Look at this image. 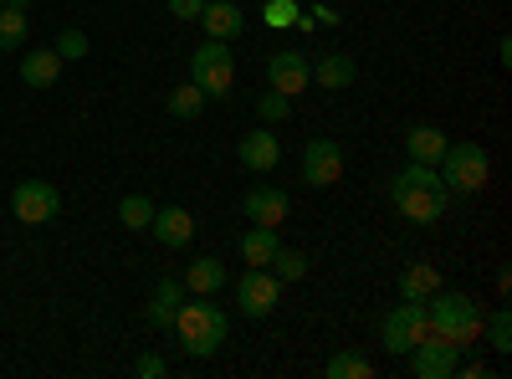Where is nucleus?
<instances>
[{
	"label": "nucleus",
	"mask_w": 512,
	"mask_h": 379,
	"mask_svg": "<svg viewBox=\"0 0 512 379\" xmlns=\"http://www.w3.org/2000/svg\"><path fill=\"white\" fill-rule=\"evenodd\" d=\"M425 318H431V333L456 349H472L482 339V308L466 298V292H446L436 287L431 298H425Z\"/></svg>",
	"instance_id": "nucleus-1"
},
{
	"label": "nucleus",
	"mask_w": 512,
	"mask_h": 379,
	"mask_svg": "<svg viewBox=\"0 0 512 379\" xmlns=\"http://www.w3.org/2000/svg\"><path fill=\"white\" fill-rule=\"evenodd\" d=\"M175 333H180V344H185L190 359H210V354H221L226 333H231V318H226V308H216V303L185 298L180 313H175Z\"/></svg>",
	"instance_id": "nucleus-2"
},
{
	"label": "nucleus",
	"mask_w": 512,
	"mask_h": 379,
	"mask_svg": "<svg viewBox=\"0 0 512 379\" xmlns=\"http://www.w3.org/2000/svg\"><path fill=\"white\" fill-rule=\"evenodd\" d=\"M436 170H441V185H446V190H456V195H477V190L487 185V175H492V159H487L482 144L456 139V144H446V154H441Z\"/></svg>",
	"instance_id": "nucleus-3"
},
{
	"label": "nucleus",
	"mask_w": 512,
	"mask_h": 379,
	"mask_svg": "<svg viewBox=\"0 0 512 379\" xmlns=\"http://www.w3.org/2000/svg\"><path fill=\"white\" fill-rule=\"evenodd\" d=\"M190 82L205 93V98H226L236 88V57L226 41H205V47H195L190 57Z\"/></svg>",
	"instance_id": "nucleus-4"
},
{
	"label": "nucleus",
	"mask_w": 512,
	"mask_h": 379,
	"mask_svg": "<svg viewBox=\"0 0 512 379\" xmlns=\"http://www.w3.org/2000/svg\"><path fill=\"white\" fill-rule=\"evenodd\" d=\"M379 339H384V349H390L395 359H400V354H410L420 339H431V318H425V303H415V298H400V303H395V313L384 318Z\"/></svg>",
	"instance_id": "nucleus-5"
},
{
	"label": "nucleus",
	"mask_w": 512,
	"mask_h": 379,
	"mask_svg": "<svg viewBox=\"0 0 512 379\" xmlns=\"http://www.w3.org/2000/svg\"><path fill=\"white\" fill-rule=\"evenodd\" d=\"M390 200L400 205V216L415 221V226H431L446 216V205H451V190L441 185H410V180H395L390 185Z\"/></svg>",
	"instance_id": "nucleus-6"
},
{
	"label": "nucleus",
	"mask_w": 512,
	"mask_h": 379,
	"mask_svg": "<svg viewBox=\"0 0 512 379\" xmlns=\"http://www.w3.org/2000/svg\"><path fill=\"white\" fill-rule=\"evenodd\" d=\"M57 210H62V190L47 180H21L11 190V216L21 226H47V221H57Z\"/></svg>",
	"instance_id": "nucleus-7"
},
{
	"label": "nucleus",
	"mask_w": 512,
	"mask_h": 379,
	"mask_svg": "<svg viewBox=\"0 0 512 379\" xmlns=\"http://www.w3.org/2000/svg\"><path fill=\"white\" fill-rule=\"evenodd\" d=\"M277 298H282V282L272 277V267H251V272L236 282V308H241L246 318H267V313L277 308Z\"/></svg>",
	"instance_id": "nucleus-8"
},
{
	"label": "nucleus",
	"mask_w": 512,
	"mask_h": 379,
	"mask_svg": "<svg viewBox=\"0 0 512 379\" xmlns=\"http://www.w3.org/2000/svg\"><path fill=\"white\" fill-rule=\"evenodd\" d=\"M405 359H410V374H415V379H451L456 364H461V349L431 333V339H420Z\"/></svg>",
	"instance_id": "nucleus-9"
},
{
	"label": "nucleus",
	"mask_w": 512,
	"mask_h": 379,
	"mask_svg": "<svg viewBox=\"0 0 512 379\" xmlns=\"http://www.w3.org/2000/svg\"><path fill=\"white\" fill-rule=\"evenodd\" d=\"M267 82L282 93V98H297L303 88H313V62H308V52H272L267 57Z\"/></svg>",
	"instance_id": "nucleus-10"
},
{
	"label": "nucleus",
	"mask_w": 512,
	"mask_h": 379,
	"mask_svg": "<svg viewBox=\"0 0 512 379\" xmlns=\"http://www.w3.org/2000/svg\"><path fill=\"white\" fill-rule=\"evenodd\" d=\"M303 180L313 190L338 185V180H344V149H338L333 139H308V149H303Z\"/></svg>",
	"instance_id": "nucleus-11"
},
{
	"label": "nucleus",
	"mask_w": 512,
	"mask_h": 379,
	"mask_svg": "<svg viewBox=\"0 0 512 379\" xmlns=\"http://www.w3.org/2000/svg\"><path fill=\"white\" fill-rule=\"evenodd\" d=\"M236 159H241V170H251V175H272L277 164H282V139L267 129H251L241 144H236Z\"/></svg>",
	"instance_id": "nucleus-12"
},
{
	"label": "nucleus",
	"mask_w": 512,
	"mask_h": 379,
	"mask_svg": "<svg viewBox=\"0 0 512 379\" xmlns=\"http://www.w3.org/2000/svg\"><path fill=\"white\" fill-rule=\"evenodd\" d=\"M287 210H292V200H287L277 185H251L246 200H241V216H246L251 226H272V231L287 221Z\"/></svg>",
	"instance_id": "nucleus-13"
},
{
	"label": "nucleus",
	"mask_w": 512,
	"mask_h": 379,
	"mask_svg": "<svg viewBox=\"0 0 512 379\" xmlns=\"http://www.w3.org/2000/svg\"><path fill=\"white\" fill-rule=\"evenodd\" d=\"M149 231H154V241H164L169 251H180V246L195 241V216H190L185 205H159L154 221H149Z\"/></svg>",
	"instance_id": "nucleus-14"
},
{
	"label": "nucleus",
	"mask_w": 512,
	"mask_h": 379,
	"mask_svg": "<svg viewBox=\"0 0 512 379\" xmlns=\"http://www.w3.org/2000/svg\"><path fill=\"white\" fill-rule=\"evenodd\" d=\"M185 298H190L185 282L159 277V282H154V298H149V323H154V328H175V313H180Z\"/></svg>",
	"instance_id": "nucleus-15"
},
{
	"label": "nucleus",
	"mask_w": 512,
	"mask_h": 379,
	"mask_svg": "<svg viewBox=\"0 0 512 379\" xmlns=\"http://www.w3.org/2000/svg\"><path fill=\"white\" fill-rule=\"evenodd\" d=\"M57 77H62L57 47H36V52L21 57V82H26V88H57Z\"/></svg>",
	"instance_id": "nucleus-16"
},
{
	"label": "nucleus",
	"mask_w": 512,
	"mask_h": 379,
	"mask_svg": "<svg viewBox=\"0 0 512 379\" xmlns=\"http://www.w3.org/2000/svg\"><path fill=\"white\" fill-rule=\"evenodd\" d=\"M31 0H6L0 6V52H26V31H31Z\"/></svg>",
	"instance_id": "nucleus-17"
},
{
	"label": "nucleus",
	"mask_w": 512,
	"mask_h": 379,
	"mask_svg": "<svg viewBox=\"0 0 512 379\" xmlns=\"http://www.w3.org/2000/svg\"><path fill=\"white\" fill-rule=\"evenodd\" d=\"M200 26H205V36L210 41H231V36H241V26H246V16L231 6V0H205V11H200Z\"/></svg>",
	"instance_id": "nucleus-18"
},
{
	"label": "nucleus",
	"mask_w": 512,
	"mask_h": 379,
	"mask_svg": "<svg viewBox=\"0 0 512 379\" xmlns=\"http://www.w3.org/2000/svg\"><path fill=\"white\" fill-rule=\"evenodd\" d=\"M221 287H226V267L216 257H195L185 267V292H190V298H216Z\"/></svg>",
	"instance_id": "nucleus-19"
},
{
	"label": "nucleus",
	"mask_w": 512,
	"mask_h": 379,
	"mask_svg": "<svg viewBox=\"0 0 512 379\" xmlns=\"http://www.w3.org/2000/svg\"><path fill=\"white\" fill-rule=\"evenodd\" d=\"M354 77H359V67H354V57H344V52H328V57L313 62V82H318V88L344 93V88H354Z\"/></svg>",
	"instance_id": "nucleus-20"
},
{
	"label": "nucleus",
	"mask_w": 512,
	"mask_h": 379,
	"mask_svg": "<svg viewBox=\"0 0 512 379\" xmlns=\"http://www.w3.org/2000/svg\"><path fill=\"white\" fill-rule=\"evenodd\" d=\"M446 144H451V139L436 129V123H415V129L405 134V149H410V159H415V164H441Z\"/></svg>",
	"instance_id": "nucleus-21"
},
{
	"label": "nucleus",
	"mask_w": 512,
	"mask_h": 379,
	"mask_svg": "<svg viewBox=\"0 0 512 379\" xmlns=\"http://www.w3.org/2000/svg\"><path fill=\"white\" fill-rule=\"evenodd\" d=\"M277 231L272 226H251L246 236H241V257L251 262V267H272V257H277Z\"/></svg>",
	"instance_id": "nucleus-22"
},
{
	"label": "nucleus",
	"mask_w": 512,
	"mask_h": 379,
	"mask_svg": "<svg viewBox=\"0 0 512 379\" xmlns=\"http://www.w3.org/2000/svg\"><path fill=\"white\" fill-rule=\"evenodd\" d=\"M436 287H441V272H436L431 262H415V267H405V272H400V298H415V303H425Z\"/></svg>",
	"instance_id": "nucleus-23"
},
{
	"label": "nucleus",
	"mask_w": 512,
	"mask_h": 379,
	"mask_svg": "<svg viewBox=\"0 0 512 379\" xmlns=\"http://www.w3.org/2000/svg\"><path fill=\"white\" fill-rule=\"evenodd\" d=\"M323 374H328V379H369V374H374V364H369L359 349H338V354L323 364Z\"/></svg>",
	"instance_id": "nucleus-24"
},
{
	"label": "nucleus",
	"mask_w": 512,
	"mask_h": 379,
	"mask_svg": "<svg viewBox=\"0 0 512 379\" xmlns=\"http://www.w3.org/2000/svg\"><path fill=\"white\" fill-rule=\"evenodd\" d=\"M118 221H123L128 231H149L154 200H149V195H123V200H118Z\"/></svg>",
	"instance_id": "nucleus-25"
},
{
	"label": "nucleus",
	"mask_w": 512,
	"mask_h": 379,
	"mask_svg": "<svg viewBox=\"0 0 512 379\" xmlns=\"http://www.w3.org/2000/svg\"><path fill=\"white\" fill-rule=\"evenodd\" d=\"M272 277L277 282H303L308 277V257L297 246H277V257H272Z\"/></svg>",
	"instance_id": "nucleus-26"
},
{
	"label": "nucleus",
	"mask_w": 512,
	"mask_h": 379,
	"mask_svg": "<svg viewBox=\"0 0 512 379\" xmlns=\"http://www.w3.org/2000/svg\"><path fill=\"white\" fill-rule=\"evenodd\" d=\"M482 333H487V344L497 354H512V313L507 308H497L492 318H482Z\"/></svg>",
	"instance_id": "nucleus-27"
},
{
	"label": "nucleus",
	"mask_w": 512,
	"mask_h": 379,
	"mask_svg": "<svg viewBox=\"0 0 512 379\" xmlns=\"http://www.w3.org/2000/svg\"><path fill=\"white\" fill-rule=\"evenodd\" d=\"M200 108H205V93L195 88V82H180V88L169 93V113L175 118H200Z\"/></svg>",
	"instance_id": "nucleus-28"
},
{
	"label": "nucleus",
	"mask_w": 512,
	"mask_h": 379,
	"mask_svg": "<svg viewBox=\"0 0 512 379\" xmlns=\"http://www.w3.org/2000/svg\"><path fill=\"white\" fill-rule=\"evenodd\" d=\"M287 113H292V98H282L277 88H272V93H262V98H256V118H262L267 129H272V123H282Z\"/></svg>",
	"instance_id": "nucleus-29"
},
{
	"label": "nucleus",
	"mask_w": 512,
	"mask_h": 379,
	"mask_svg": "<svg viewBox=\"0 0 512 379\" xmlns=\"http://www.w3.org/2000/svg\"><path fill=\"white\" fill-rule=\"evenodd\" d=\"M57 57H62V62H77V57H88V31L67 26V31L57 36Z\"/></svg>",
	"instance_id": "nucleus-30"
},
{
	"label": "nucleus",
	"mask_w": 512,
	"mask_h": 379,
	"mask_svg": "<svg viewBox=\"0 0 512 379\" xmlns=\"http://www.w3.org/2000/svg\"><path fill=\"white\" fill-rule=\"evenodd\" d=\"M262 21H267L272 31L292 26V21H297V0H267V6H262Z\"/></svg>",
	"instance_id": "nucleus-31"
},
{
	"label": "nucleus",
	"mask_w": 512,
	"mask_h": 379,
	"mask_svg": "<svg viewBox=\"0 0 512 379\" xmlns=\"http://www.w3.org/2000/svg\"><path fill=\"white\" fill-rule=\"evenodd\" d=\"M395 180H410V185H441V170H436V164H415V159H410ZM441 190H446V185H441Z\"/></svg>",
	"instance_id": "nucleus-32"
},
{
	"label": "nucleus",
	"mask_w": 512,
	"mask_h": 379,
	"mask_svg": "<svg viewBox=\"0 0 512 379\" xmlns=\"http://www.w3.org/2000/svg\"><path fill=\"white\" fill-rule=\"evenodd\" d=\"M205 11V0H169V16H180V21H200Z\"/></svg>",
	"instance_id": "nucleus-33"
},
{
	"label": "nucleus",
	"mask_w": 512,
	"mask_h": 379,
	"mask_svg": "<svg viewBox=\"0 0 512 379\" xmlns=\"http://www.w3.org/2000/svg\"><path fill=\"white\" fill-rule=\"evenodd\" d=\"M164 369H169V364H164V359H159V354H144V359H139V364H134V374H139V379H159V374H164Z\"/></svg>",
	"instance_id": "nucleus-34"
},
{
	"label": "nucleus",
	"mask_w": 512,
	"mask_h": 379,
	"mask_svg": "<svg viewBox=\"0 0 512 379\" xmlns=\"http://www.w3.org/2000/svg\"><path fill=\"white\" fill-rule=\"evenodd\" d=\"M308 16H313L318 26H338V21H344V16H338V11H333V6H313Z\"/></svg>",
	"instance_id": "nucleus-35"
},
{
	"label": "nucleus",
	"mask_w": 512,
	"mask_h": 379,
	"mask_svg": "<svg viewBox=\"0 0 512 379\" xmlns=\"http://www.w3.org/2000/svg\"><path fill=\"white\" fill-rule=\"evenodd\" d=\"M0 6H6V0H0Z\"/></svg>",
	"instance_id": "nucleus-36"
}]
</instances>
